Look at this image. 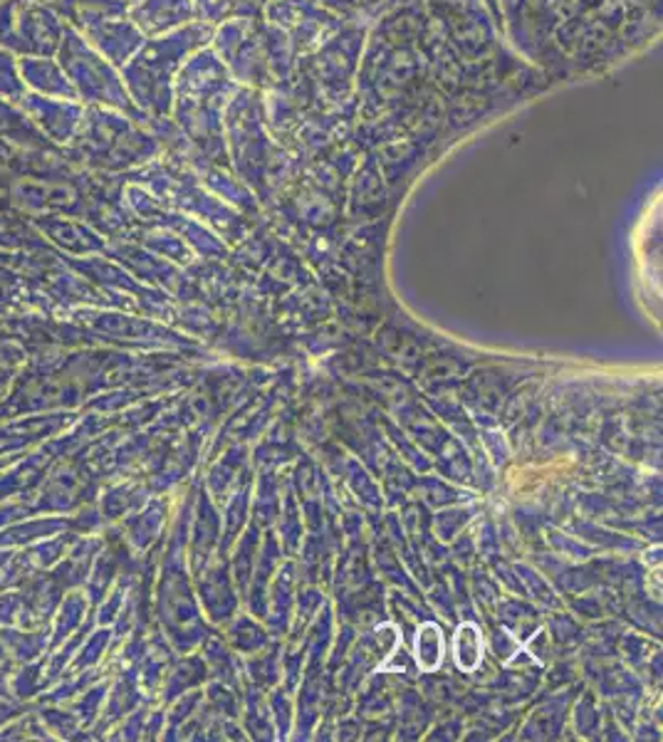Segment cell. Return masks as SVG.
<instances>
[{
  "label": "cell",
  "mask_w": 663,
  "mask_h": 742,
  "mask_svg": "<svg viewBox=\"0 0 663 742\" xmlns=\"http://www.w3.org/2000/svg\"><path fill=\"white\" fill-rule=\"evenodd\" d=\"M446 642L438 624L426 622L418 626L416 642H414V658L424 674H434V670L443 664Z\"/></svg>",
  "instance_id": "6da1fadb"
},
{
  "label": "cell",
  "mask_w": 663,
  "mask_h": 742,
  "mask_svg": "<svg viewBox=\"0 0 663 742\" xmlns=\"http://www.w3.org/2000/svg\"><path fill=\"white\" fill-rule=\"evenodd\" d=\"M453 656H456L458 668L466 670V674H473V670L481 666V660H483L481 628H478L471 622L458 626L456 634H453Z\"/></svg>",
  "instance_id": "7a4b0ae2"
}]
</instances>
